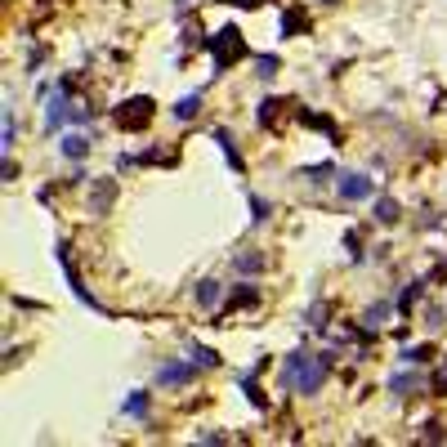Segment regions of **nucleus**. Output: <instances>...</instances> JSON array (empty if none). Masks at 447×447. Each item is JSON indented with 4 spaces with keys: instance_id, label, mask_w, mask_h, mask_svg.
<instances>
[{
    "instance_id": "1",
    "label": "nucleus",
    "mask_w": 447,
    "mask_h": 447,
    "mask_svg": "<svg viewBox=\"0 0 447 447\" xmlns=\"http://www.w3.org/2000/svg\"><path fill=\"white\" fill-rule=\"evenodd\" d=\"M331 358L335 354H305V349H291V354L282 358V367H277V385H282L286 394L313 398V394L322 389V380H327Z\"/></svg>"
},
{
    "instance_id": "10",
    "label": "nucleus",
    "mask_w": 447,
    "mask_h": 447,
    "mask_svg": "<svg viewBox=\"0 0 447 447\" xmlns=\"http://www.w3.org/2000/svg\"><path fill=\"white\" fill-rule=\"evenodd\" d=\"M211 139H215V143H220V148H224V156H228V166H233V171H241V152H237V139H233V130L215 126V130H211Z\"/></svg>"
},
{
    "instance_id": "13",
    "label": "nucleus",
    "mask_w": 447,
    "mask_h": 447,
    "mask_svg": "<svg viewBox=\"0 0 447 447\" xmlns=\"http://www.w3.org/2000/svg\"><path fill=\"white\" fill-rule=\"evenodd\" d=\"M394 309H398V300H380V305H371L362 313V322H367V327H385V318H389Z\"/></svg>"
},
{
    "instance_id": "12",
    "label": "nucleus",
    "mask_w": 447,
    "mask_h": 447,
    "mask_svg": "<svg viewBox=\"0 0 447 447\" xmlns=\"http://www.w3.org/2000/svg\"><path fill=\"white\" fill-rule=\"evenodd\" d=\"M398 220H403V206H398L394 197H376V224L389 228V224H398Z\"/></svg>"
},
{
    "instance_id": "22",
    "label": "nucleus",
    "mask_w": 447,
    "mask_h": 447,
    "mask_svg": "<svg viewBox=\"0 0 447 447\" xmlns=\"http://www.w3.org/2000/svg\"><path fill=\"white\" fill-rule=\"evenodd\" d=\"M255 300H260V295H255V286H237V295L228 300V309H246V305H255Z\"/></svg>"
},
{
    "instance_id": "19",
    "label": "nucleus",
    "mask_w": 447,
    "mask_h": 447,
    "mask_svg": "<svg viewBox=\"0 0 447 447\" xmlns=\"http://www.w3.org/2000/svg\"><path fill=\"white\" fill-rule=\"evenodd\" d=\"M112 192H116L112 179H99V184H94V211H103L107 201H112Z\"/></svg>"
},
{
    "instance_id": "15",
    "label": "nucleus",
    "mask_w": 447,
    "mask_h": 447,
    "mask_svg": "<svg viewBox=\"0 0 447 447\" xmlns=\"http://www.w3.org/2000/svg\"><path fill=\"white\" fill-rule=\"evenodd\" d=\"M233 269H237L241 277H246V273L255 277V273H264V255H255V251H251V255H237V260H233Z\"/></svg>"
},
{
    "instance_id": "20",
    "label": "nucleus",
    "mask_w": 447,
    "mask_h": 447,
    "mask_svg": "<svg viewBox=\"0 0 447 447\" xmlns=\"http://www.w3.org/2000/svg\"><path fill=\"white\" fill-rule=\"evenodd\" d=\"M305 175H309V184H335V175H340V171L327 161V166H313V171H305Z\"/></svg>"
},
{
    "instance_id": "11",
    "label": "nucleus",
    "mask_w": 447,
    "mask_h": 447,
    "mask_svg": "<svg viewBox=\"0 0 447 447\" xmlns=\"http://www.w3.org/2000/svg\"><path fill=\"white\" fill-rule=\"evenodd\" d=\"M197 112H201V94H184V99L171 107V116L184 121V126H188V121H197Z\"/></svg>"
},
{
    "instance_id": "14",
    "label": "nucleus",
    "mask_w": 447,
    "mask_h": 447,
    "mask_svg": "<svg viewBox=\"0 0 447 447\" xmlns=\"http://www.w3.org/2000/svg\"><path fill=\"white\" fill-rule=\"evenodd\" d=\"M398 358H403V367H425V362L434 358V349L429 345H412V349H403Z\"/></svg>"
},
{
    "instance_id": "25",
    "label": "nucleus",
    "mask_w": 447,
    "mask_h": 447,
    "mask_svg": "<svg viewBox=\"0 0 447 447\" xmlns=\"http://www.w3.org/2000/svg\"><path fill=\"white\" fill-rule=\"evenodd\" d=\"M322 5H340V0H322Z\"/></svg>"
},
{
    "instance_id": "6",
    "label": "nucleus",
    "mask_w": 447,
    "mask_h": 447,
    "mask_svg": "<svg viewBox=\"0 0 447 447\" xmlns=\"http://www.w3.org/2000/svg\"><path fill=\"white\" fill-rule=\"evenodd\" d=\"M215 45H220V58H215V67H228V63H233V58L241 54V41H237V27H224L220 36H215V41H211V50H215Z\"/></svg>"
},
{
    "instance_id": "17",
    "label": "nucleus",
    "mask_w": 447,
    "mask_h": 447,
    "mask_svg": "<svg viewBox=\"0 0 447 447\" xmlns=\"http://www.w3.org/2000/svg\"><path fill=\"white\" fill-rule=\"evenodd\" d=\"M14 135H18V116H14V107H5V143H0V148H5V156L14 152Z\"/></svg>"
},
{
    "instance_id": "18",
    "label": "nucleus",
    "mask_w": 447,
    "mask_h": 447,
    "mask_svg": "<svg viewBox=\"0 0 447 447\" xmlns=\"http://www.w3.org/2000/svg\"><path fill=\"white\" fill-rule=\"evenodd\" d=\"M255 76H260V81H273V76H277V54H260V58H255Z\"/></svg>"
},
{
    "instance_id": "23",
    "label": "nucleus",
    "mask_w": 447,
    "mask_h": 447,
    "mask_svg": "<svg viewBox=\"0 0 447 447\" xmlns=\"http://www.w3.org/2000/svg\"><path fill=\"white\" fill-rule=\"evenodd\" d=\"M305 322H309V327H327V305H309Z\"/></svg>"
},
{
    "instance_id": "4",
    "label": "nucleus",
    "mask_w": 447,
    "mask_h": 447,
    "mask_svg": "<svg viewBox=\"0 0 447 447\" xmlns=\"http://www.w3.org/2000/svg\"><path fill=\"white\" fill-rule=\"evenodd\" d=\"M90 148H94V143H90V135H86V130H76V126H72V130H63V143H58V152H63L67 161H86V156H90Z\"/></svg>"
},
{
    "instance_id": "8",
    "label": "nucleus",
    "mask_w": 447,
    "mask_h": 447,
    "mask_svg": "<svg viewBox=\"0 0 447 447\" xmlns=\"http://www.w3.org/2000/svg\"><path fill=\"white\" fill-rule=\"evenodd\" d=\"M416 389H425V376H420V371H398V376H389V394L394 398H412Z\"/></svg>"
},
{
    "instance_id": "5",
    "label": "nucleus",
    "mask_w": 447,
    "mask_h": 447,
    "mask_svg": "<svg viewBox=\"0 0 447 447\" xmlns=\"http://www.w3.org/2000/svg\"><path fill=\"white\" fill-rule=\"evenodd\" d=\"M121 107H126V112H116V126H126V130H139L143 121L152 116V99H130Z\"/></svg>"
},
{
    "instance_id": "16",
    "label": "nucleus",
    "mask_w": 447,
    "mask_h": 447,
    "mask_svg": "<svg viewBox=\"0 0 447 447\" xmlns=\"http://www.w3.org/2000/svg\"><path fill=\"white\" fill-rule=\"evenodd\" d=\"M188 354L197 358V362H201V367H206V371H215V367H220V354H215V349H206V345H197V340L188 345Z\"/></svg>"
},
{
    "instance_id": "9",
    "label": "nucleus",
    "mask_w": 447,
    "mask_h": 447,
    "mask_svg": "<svg viewBox=\"0 0 447 447\" xmlns=\"http://www.w3.org/2000/svg\"><path fill=\"white\" fill-rule=\"evenodd\" d=\"M220 300H224V282L220 277H201L197 282V305L201 309H220Z\"/></svg>"
},
{
    "instance_id": "24",
    "label": "nucleus",
    "mask_w": 447,
    "mask_h": 447,
    "mask_svg": "<svg viewBox=\"0 0 447 447\" xmlns=\"http://www.w3.org/2000/svg\"><path fill=\"white\" fill-rule=\"evenodd\" d=\"M233 5H264V0H233Z\"/></svg>"
},
{
    "instance_id": "3",
    "label": "nucleus",
    "mask_w": 447,
    "mask_h": 447,
    "mask_svg": "<svg viewBox=\"0 0 447 447\" xmlns=\"http://www.w3.org/2000/svg\"><path fill=\"white\" fill-rule=\"evenodd\" d=\"M201 371H206V367H201L197 358H192V362H184V358H179V362H161V367H156V385H161V389H184V385H192Z\"/></svg>"
},
{
    "instance_id": "7",
    "label": "nucleus",
    "mask_w": 447,
    "mask_h": 447,
    "mask_svg": "<svg viewBox=\"0 0 447 447\" xmlns=\"http://www.w3.org/2000/svg\"><path fill=\"white\" fill-rule=\"evenodd\" d=\"M148 412H152V394H148V389H130V394H126V403H121V416L143 420Z\"/></svg>"
},
{
    "instance_id": "21",
    "label": "nucleus",
    "mask_w": 447,
    "mask_h": 447,
    "mask_svg": "<svg viewBox=\"0 0 447 447\" xmlns=\"http://www.w3.org/2000/svg\"><path fill=\"white\" fill-rule=\"evenodd\" d=\"M264 220H269V201L260 192H251V224H264Z\"/></svg>"
},
{
    "instance_id": "2",
    "label": "nucleus",
    "mask_w": 447,
    "mask_h": 447,
    "mask_svg": "<svg viewBox=\"0 0 447 447\" xmlns=\"http://www.w3.org/2000/svg\"><path fill=\"white\" fill-rule=\"evenodd\" d=\"M335 192H340L345 206H358V201L376 197V179L362 175V171H340V175H335Z\"/></svg>"
}]
</instances>
